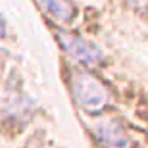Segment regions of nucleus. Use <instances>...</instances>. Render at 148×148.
<instances>
[{
	"mask_svg": "<svg viewBox=\"0 0 148 148\" xmlns=\"http://www.w3.org/2000/svg\"><path fill=\"white\" fill-rule=\"evenodd\" d=\"M71 92L77 104L90 114L100 112L108 104V90L104 85L96 77L81 69H75L71 75Z\"/></svg>",
	"mask_w": 148,
	"mask_h": 148,
	"instance_id": "obj_1",
	"label": "nucleus"
},
{
	"mask_svg": "<svg viewBox=\"0 0 148 148\" xmlns=\"http://www.w3.org/2000/svg\"><path fill=\"white\" fill-rule=\"evenodd\" d=\"M4 33H6V25H4V19L0 17V38L4 37Z\"/></svg>",
	"mask_w": 148,
	"mask_h": 148,
	"instance_id": "obj_5",
	"label": "nucleus"
},
{
	"mask_svg": "<svg viewBox=\"0 0 148 148\" xmlns=\"http://www.w3.org/2000/svg\"><path fill=\"white\" fill-rule=\"evenodd\" d=\"M56 37L60 40L62 48L66 50L73 60L79 62V64H98V62L102 60V52H100V48L96 44L88 42V40L77 37V35L62 33V31L56 35Z\"/></svg>",
	"mask_w": 148,
	"mask_h": 148,
	"instance_id": "obj_2",
	"label": "nucleus"
},
{
	"mask_svg": "<svg viewBox=\"0 0 148 148\" xmlns=\"http://www.w3.org/2000/svg\"><path fill=\"white\" fill-rule=\"evenodd\" d=\"M94 133L106 148H131V138L127 137L125 129L112 117L100 119L94 125Z\"/></svg>",
	"mask_w": 148,
	"mask_h": 148,
	"instance_id": "obj_3",
	"label": "nucleus"
},
{
	"mask_svg": "<svg viewBox=\"0 0 148 148\" xmlns=\"http://www.w3.org/2000/svg\"><path fill=\"white\" fill-rule=\"evenodd\" d=\"M137 4H148V0H135Z\"/></svg>",
	"mask_w": 148,
	"mask_h": 148,
	"instance_id": "obj_6",
	"label": "nucleus"
},
{
	"mask_svg": "<svg viewBox=\"0 0 148 148\" xmlns=\"http://www.w3.org/2000/svg\"><path fill=\"white\" fill-rule=\"evenodd\" d=\"M38 4L42 6V10H46L48 16H52L56 21H71L73 6L69 0H38Z\"/></svg>",
	"mask_w": 148,
	"mask_h": 148,
	"instance_id": "obj_4",
	"label": "nucleus"
}]
</instances>
